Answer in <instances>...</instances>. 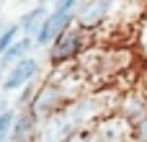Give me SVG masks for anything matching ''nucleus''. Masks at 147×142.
Masks as SVG:
<instances>
[{"label":"nucleus","instance_id":"nucleus-1","mask_svg":"<svg viewBox=\"0 0 147 142\" xmlns=\"http://www.w3.org/2000/svg\"><path fill=\"white\" fill-rule=\"evenodd\" d=\"M70 101H72V93L67 91V85H65L62 80H57V78H49V80H44V83L36 85V93H34L28 109H31L34 116L41 122V119H47V116L62 111Z\"/></svg>","mask_w":147,"mask_h":142},{"label":"nucleus","instance_id":"nucleus-2","mask_svg":"<svg viewBox=\"0 0 147 142\" xmlns=\"http://www.w3.org/2000/svg\"><path fill=\"white\" fill-rule=\"evenodd\" d=\"M88 34H90V31H83V28H78V26L72 23L67 31H62V34L47 47V62H49L52 67H62V65L78 60V57L88 49Z\"/></svg>","mask_w":147,"mask_h":142},{"label":"nucleus","instance_id":"nucleus-3","mask_svg":"<svg viewBox=\"0 0 147 142\" xmlns=\"http://www.w3.org/2000/svg\"><path fill=\"white\" fill-rule=\"evenodd\" d=\"M44 65L36 54H28L23 60H18L16 65H10L3 75H0V93L3 96H10V93H18L26 83H34L39 75H41Z\"/></svg>","mask_w":147,"mask_h":142},{"label":"nucleus","instance_id":"nucleus-4","mask_svg":"<svg viewBox=\"0 0 147 142\" xmlns=\"http://www.w3.org/2000/svg\"><path fill=\"white\" fill-rule=\"evenodd\" d=\"M111 8H114V0H78L75 10H72V23L83 31H93V28L103 26Z\"/></svg>","mask_w":147,"mask_h":142},{"label":"nucleus","instance_id":"nucleus-5","mask_svg":"<svg viewBox=\"0 0 147 142\" xmlns=\"http://www.w3.org/2000/svg\"><path fill=\"white\" fill-rule=\"evenodd\" d=\"M70 26H72V13H67V10H49L47 18L41 21L36 36H34V47H36V49H47V47H49L62 31H67Z\"/></svg>","mask_w":147,"mask_h":142},{"label":"nucleus","instance_id":"nucleus-6","mask_svg":"<svg viewBox=\"0 0 147 142\" xmlns=\"http://www.w3.org/2000/svg\"><path fill=\"white\" fill-rule=\"evenodd\" d=\"M36 135H39V119L34 116V111L31 109H16L10 142H36Z\"/></svg>","mask_w":147,"mask_h":142},{"label":"nucleus","instance_id":"nucleus-7","mask_svg":"<svg viewBox=\"0 0 147 142\" xmlns=\"http://www.w3.org/2000/svg\"><path fill=\"white\" fill-rule=\"evenodd\" d=\"M34 52H36L34 39H31V36H18V39L0 54V75H3L10 65H16L18 60H23V57H28V54H34Z\"/></svg>","mask_w":147,"mask_h":142},{"label":"nucleus","instance_id":"nucleus-8","mask_svg":"<svg viewBox=\"0 0 147 142\" xmlns=\"http://www.w3.org/2000/svg\"><path fill=\"white\" fill-rule=\"evenodd\" d=\"M47 13H49L47 5H34V8H28L26 13H21V18L16 21L21 36H31V39H34L36 31H39V26H41V21L47 18Z\"/></svg>","mask_w":147,"mask_h":142},{"label":"nucleus","instance_id":"nucleus-9","mask_svg":"<svg viewBox=\"0 0 147 142\" xmlns=\"http://www.w3.org/2000/svg\"><path fill=\"white\" fill-rule=\"evenodd\" d=\"M145 114H147V101L140 93H129L127 98H121V103H119V119H124L127 124H132V122H137Z\"/></svg>","mask_w":147,"mask_h":142},{"label":"nucleus","instance_id":"nucleus-10","mask_svg":"<svg viewBox=\"0 0 147 142\" xmlns=\"http://www.w3.org/2000/svg\"><path fill=\"white\" fill-rule=\"evenodd\" d=\"M36 80L34 83H26L18 93H16V101H13V109H28V103H31V98H34V93H36Z\"/></svg>","mask_w":147,"mask_h":142},{"label":"nucleus","instance_id":"nucleus-11","mask_svg":"<svg viewBox=\"0 0 147 142\" xmlns=\"http://www.w3.org/2000/svg\"><path fill=\"white\" fill-rule=\"evenodd\" d=\"M18 36H21L18 23H16V21H13V23H5V26L0 28V54H3V52H5V49H8L16 39H18Z\"/></svg>","mask_w":147,"mask_h":142},{"label":"nucleus","instance_id":"nucleus-12","mask_svg":"<svg viewBox=\"0 0 147 142\" xmlns=\"http://www.w3.org/2000/svg\"><path fill=\"white\" fill-rule=\"evenodd\" d=\"M129 142H147V114L129 124Z\"/></svg>","mask_w":147,"mask_h":142},{"label":"nucleus","instance_id":"nucleus-13","mask_svg":"<svg viewBox=\"0 0 147 142\" xmlns=\"http://www.w3.org/2000/svg\"><path fill=\"white\" fill-rule=\"evenodd\" d=\"M52 0H36V5H49Z\"/></svg>","mask_w":147,"mask_h":142},{"label":"nucleus","instance_id":"nucleus-14","mask_svg":"<svg viewBox=\"0 0 147 142\" xmlns=\"http://www.w3.org/2000/svg\"><path fill=\"white\" fill-rule=\"evenodd\" d=\"M5 23H8V21H5V18H0V28H3V26H5Z\"/></svg>","mask_w":147,"mask_h":142},{"label":"nucleus","instance_id":"nucleus-15","mask_svg":"<svg viewBox=\"0 0 147 142\" xmlns=\"http://www.w3.org/2000/svg\"><path fill=\"white\" fill-rule=\"evenodd\" d=\"M3 3H5V0H0V8H3Z\"/></svg>","mask_w":147,"mask_h":142}]
</instances>
